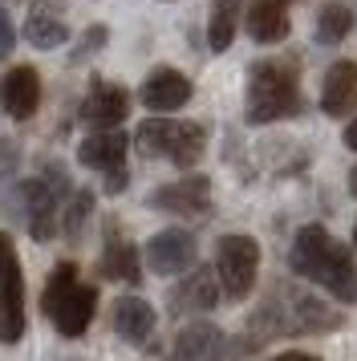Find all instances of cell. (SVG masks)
<instances>
[{
    "mask_svg": "<svg viewBox=\"0 0 357 361\" xmlns=\"http://www.w3.org/2000/svg\"><path fill=\"white\" fill-rule=\"evenodd\" d=\"M289 268L296 276L313 280L321 293H329L341 305H357V264L349 247L337 244L321 224H305L292 235Z\"/></svg>",
    "mask_w": 357,
    "mask_h": 361,
    "instance_id": "cell-1",
    "label": "cell"
},
{
    "mask_svg": "<svg viewBox=\"0 0 357 361\" xmlns=\"http://www.w3.org/2000/svg\"><path fill=\"white\" fill-rule=\"evenodd\" d=\"M305 94H301V61L296 57H264L248 69V126H272L301 118Z\"/></svg>",
    "mask_w": 357,
    "mask_h": 361,
    "instance_id": "cell-2",
    "label": "cell"
},
{
    "mask_svg": "<svg viewBox=\"0 0 357 361\" xmlns=\"http://www.w3.org/2000/svg\"><path fill=\"white\" fill-rule=\"evenodd\" d=\"M41 309H45L49 325L57 329L61 337H81L97 309V293L94 284H81L78 280V264L61 260L45 280V293H41Z\"/></svg>",
    "mask_w": 357,
    "mask_h": 361,
    "instance_id": "cell-3",
    "label": "cell"
},
{
    "mask_svg": "<svg viewBox=\"0 0 357 361\" xmlns=\"http://www.w3.org/2000/svg\"><path fill=\"white\" fill-rule=\"evenodd\" d=\"M134 142H138V150L150 154V159H167V163H175L178 171H191V166H199L203 150H207V130H203L199 122L155 114L134 130Z\"/></svg>",
    "mask_w": 357,
    "mask_h": 361,
    "instance_id": "cell-4",
    "label": "cell"
},
{
    "mask_svg": "<svg viewBox=\"0 0 357 361\" xmlns=\"http://www.w3.org/2000/svg\"><path fill=\"white\" fill-rule=\"evenodd\" d=\"M256 272H260V244L252 235L231 231L215 244V276H219V288L231 300H243L256 288Z\"/></svg>",
    "mask_w": 357,
    "mask_h": 361,
    "instance_id": "cell-5",
    "label": "cell"
},
{
    "mask_svg": "<svg viewBox=\"0 0 357 361\" xmlns=\"http://www.w3.org/2000/svg\"><path fill=\"white\" fill-rule=\"evenodd\" d=\"M65 195H69V179L61 166H45L41 179L25 183V212H29V231L37 244L57 235V212L65 207Z\"/></svg>",
    "mask_w": 357,
    "mask_h": 361,
    "instance_id": "cell-6",
    "label": "cell"
},
{
    "mask_svg": "<svg viewBox=\"0 0 357 361\" xmlns=\"http://www.w3.org/2000/svg\"><path fill=\"white\" fill-rule=\"evenodd\" d=\"M25 337V276L13 240L0 231V341L16 345Z\"/></svg>",
    "mask_w": 357,
    "mask_h": 361,
    "instance_id": "cell-7",
    "label": "cell"
},
{
    "mask_svg": "<svg viewBox=\"0 0 357 361\" xmlns=\"http://www.w3.org/2000/svg\"><path fill=\"white\" fill-rule=\"evenodd\" d=\"M126 150H130V138L122 130H97L90 138H81L78 159H81V166L102 171L106 175V191L118 195L126 187Z\"/></svg>",
    "mask_w": 357,
    "mask_h": 361,
    "instance_id": "cell-8",
    "label": "cell"
},
{
    "mask_svg": "<svg viewBox=\"0 0 357 361\" xmlns=\"http://www.w3.org/2000/svg\"><path fill=\"white\" fill-rule=\"evenodd\" d=\"M146 207L167 215H183V219H195V215H207L211 212V179L207 175H187L178 183H167L159 191H150Z\"/></svg>",
    "mask_w": 357,
    "mask_h": 361,
    "instance_id": "cell-9",
    "label": "cell"
},
{
    "mask_svg": "<svg viewBox=\"0 0 357 361\" xmlns=\"http://www.w3.org/2000/svg\"><path fill=\"white\" fill-rule=\"evenodd\" d=\"M199 256V247H195V235L183 228H167V231H155L150 235V244H146V268L150 272H159V276H178V272H187Z\"/></svg>",
    "mask_w": 357,
    "mask_h": 361,
    "instance_id": "cell-10",
    "label": "cell"
},
{
    "mask_svg": "<svg viewBox=\"0 0 357 361\" xmlns=\"http://www.w3.org/2000/svg\"><path fill=\"white\" fill-rule=\"evenodd\" d=\"M191 94H195L191 78L178 73V69H171V66L150 69V78H146L143 90H138V98H143V106L150 114H175L178 106L191 102Z\"/></svg>",
    "mask_w": 357,
    "mask_h": 361,
    "instance_id": "cell-11",
    "label": "cell"
},
{
    "mask_svg": "<svg viewBox=\"0 0 357 361\" xmlns=\"http://www.w3.org/2000/svg\"><path fill=\"white\" fill-rule=\"evenodd\" d=\"M130 114V94L114 82H94L85 90V102H81V122L85 126H97V130H114L122 126Z\"/></svg>",
    "mask_w": 357,
    "mask_h": 361,
    "instance_id": "cell-12",
    "label": "cell"
},
{
    "mask_svg": "<svg viewBox=\"0 0 357 361\" xmlns=\"http://www.w3.org/2000/svg\"><path fill=\"white\" fill-rule=\"evenodd\" d=\"M345 325V312L313 293H289V329L292 333H333Z\"/></svg>",
    "mask_w": 357,
    "mask_h": 361,
    "instance_id": "cell-13",
    "label": "cell"
},
{
    "mask_svg": "<svg viewBox=\"0 0 357 361\" xmlns=\"http://www.w3.org/2000/svg\"><path fill=\"white\" fill-rule=\"evenodd\" d=\"M219 305V276L211 272V268H195L175 284V293H171V312H211Z\"/></svg>",
    "mask_w": 357,
    "mask_h": 361,
    "instance_id": "cell-14",
    "label": "cell"
},
{
    "mask_svg": "<svg viewBox=\"0 0 357 361\" xmlns=\"http://www.w3.org/2000/svg\"><path fill=\"white\" fill-rule=\"evenodd\" d=\"M357 106V61L341 57L329 66L321 85V114L325 118H345Z\"/></svg>",
    "mask_w": 357,
    "mask_h": 361,
    "instance_id": "cell-15",
    "label": "cell"
},
{
    "mask_svg": "<svg viewBox=\"0 0 357 361\" xmlns=\"http://www.w3.org/2000/svg\"><path fill=\"white\" fill-rule=\"evenodd\" d=\"M224 349H227L224 329L207 325V321H195V325H187L175 337V345H171V361H219L224 357Z\"/></svg>",
    "mask_w": 357,
    "mask_h": 361,
    "instance_id": "cell-16",
    "label": "cell"
},
{
    "mask_svg": "<svg viewBox=\"0 0 357 361\" xmlns=\"http://www.w3.org/2000/svg\"><path fill=\"white\" fill-rule=\"evenodd\" d=\"M114 333L126 345H134V349H146L155 341V309L143 296H122L114 305Z\"/></svg>",
    "mask_w": 357,
    "mask_h": 361,
    "instance_id": "cell-17",
    "label": "cell"
},
{
    "mask_svg": "<svg viewBox=\"0 0 357 361\" xmlns=\"http://www.w3.org/2000/svg\"><path fill=\"white\" fill-rule=\"evenodd\" d=\"M0 102H4V110L16 118V122H25V118L37 114V106H41V73L32 66H16L4 85H0Z\"/></svg>",
    "mask_w": 357,
    "mask_h": 361,
    "instance_id": "cell-18",
    "label": "cell"
},
{
    "mask_svg": "<svg viewBox=\"0 0 357 361\" xmlns=\"http://www.w3.org/2000/svg\"><path fill=\"white\" fill-rule=\"evenodd\" d=\"M289 4L292 0H252L248 33L256 45H280L289 37Z\"/></svg>",
    "mask_w": 357,
    "mask_h": 361,
    "instance_id": "cell-19",
    "label": "cell"
},
{
    "mask_svg": "<svg viewBox=\"0 0 357 361\" xmlns=\"http://www.w3.org/2000/svg\"><path fill=\"white\" fill-rule=\"evenodd\" d=\"M102 276L122 280V284H138L143 280V256L130 244L126 235H118V228H110L106 247H102Z\"/></svg>",
    "mask_w": 357,
    "mask_h": 361,
    "instance_id": "cell-20",
    "label": "cell"
},
{
    "mask_svg": "<svg viewBox=\"0 0 357 361\" xmlns=\"http://www.w3.org/2000/svg\"><path fill=\"white\" fill-rule=\"evenodd\" d=\"M25 37H29V45L37 49H57L69 41V29H65V20L53 13V4H41L29 20H25Z\"/></svg>",
    "mask_w": 357,
    "mask_h": 361,
    "instance_id": "cell-21",
    "label": "cell"
},
{
    "mask_svg": "<svg viewBox=\"0 0 357 361\" xmlns=\"http://www.w3.org/2000/svg\"><path fill=\"white\" fill-rule=\"evenodd\" d=\"M236 29H240V0H215V8L207 17V45L215 53L231 49Z\"/></svg>",
    "mask_w": 357,
    "mask_h": 361,
    "instance_id": "cell-22",
    "label": "cell"
},
{
    "mask_svg": "<svg viewBox=\"0 0 357 361\" xmlns=\"http://www.w3.org/2000/svg\"><path fill=\"white\" fill-rule=\"evenodd\" d=\"M353 25H357L353 8L345 0H333V4H325L321 17H317V41L321 45H341L345 37L353 33Z\"/></svg>",
    "mask_w": 357,
    "mask_h": 361,
    "instance_id": "cell-23",
    "label": "cell"
},
{
    "mask_svg": "<svg viewBox=\"0 0 357 361\" xmlns=\"http://www.w3.org/2000/svg\"><path fill=\"white\" fill-rule=\"evenodd\" d=\"M90 212H94V195H90V191H73L69 203H65V215H61V231L69 235V240H78V235H81Z\"/></svg>",
    "mask_w": 357,
    "mask_h": 361,
    "instance_id": "cell-24",
    "label": "cell"
},
{
    "mask_svg": "<svg viewBox=\"0 0 357 361\" xmlns=\"http://www.w3.org/2000/svg\"><path fill=\"white\" fill-rule=\"evenodd\" d=\"M16 49V29H13V17H8V8H0V61Z\"/></svg>",
    "mask_w": 357,
    "mask_h": 361,
    "instance_id": "cell-25",
    "label": "cell"
},
{
    "mask_svg": "<svg viewBox=\"0 0 357 361\" xmlns=\"http://www.w3.org/2000/svg\"><path fill=\"white\" fill-rule=\"evenodd\" d=\"M272 361H321V357H317V353H296V349H292V353H280V357H272Z\"/></svg>",
    "mask_w": 357,
    "mask_h": 361,
    "instance_id": "cell-26",
    "label": "cell"
},
{
    "mask_svg": "<svg viewBox=\"0 0 357 361\" xmlns=\"http://www.w3.org/2000/svg\"><path fill=\"white\" fill-rule=\"evenodd\" d=\"M345 147H349V150L357 154V118L349 122V126H345Z\"/></svg>",
    "mask_w": 357,
    "mask_h": 361,
    "instance_id": "cell-27",
    "label": "cell"
},
{
    "mask_svg": "<svg viewBox=\"0 0 357 361\" xmlns=\"http://www.w3.org/2000/svg\"><path fill=\"white\" fill-rule=\"evenodd\" d=\"M349 191H353V199H357V166L349 171Z\"/></svg>",
    "mask_w": 357,
    "mask_h": 361,
    "instance_id": "cell-28",
    "label": "cell"
},
{
    "mask_svg": "<svg viewBox=\"0 0 357 361\" xmlns=\"http://www.w3.org/2000/svg\"><path fill=\"white\" fill-rule=\"evenodd\" d=\"M353 247H357V219H353Z\"/></svg>",
    "mask_w": 357,
    "mask_h": 361,
    "instance_id": "cell-29",
    "label": "cell"
}]
</instances>
